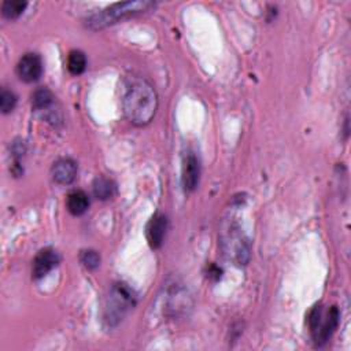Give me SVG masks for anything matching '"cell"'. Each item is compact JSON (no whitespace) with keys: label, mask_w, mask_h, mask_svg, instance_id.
<instances>
[{"label":"cell","mask_w":351,"mask_h":351,"mask_svg":"<svg viewBox=\"0 0 351 351\" xmlns=\"http://www.w3.org/2000/svg\"><path fill=\"white\" fill-rule=\"evenodd\" d=\"M27 6L28 3L23 2V0H8L2 5V14L6 20L13 21L24 14Z\"/></svg>","instance_id":"cell-15"},{"label":"cell","mask_w":351,"mask_h":351,"mask_svg":"<svg viewBox=\"0 0 351 351\" xmlns=\"http://www.w3.org/2000/svg\"><path fill=\"white\" fill-rule=\"evenodd\" d=\"M80 261L88 270H95L101 265V255L95 250H83L80 254Z\"/></svg>","instance_id":"cell-17"},{"label":"cell","mask_w":351,"mask_h":351,"mask_svg":"<svg viewBox=\"0 0 351 351\" xmlns=\"http://www.w3.org/2000/svg\"><path fill=\"white\" fill-rule=\"evenodd\" d=\"M200 179V164L195 154L190 153L183 165V187L187 192H192L196 190Z\"/></svg>","instance_id":"cell-10"},{"label":"cell","mask_w":351,"mask_h":351,"mask_svg":"<svg viewBox=\"0 0 351 351\" xmlns=\"http://www.w3.org/2000/svg\"><path fill=\"white\" fill-rule=\"evenodd\" d=\"M17 75L20 80L25 83L38 81L43 75V61L40 55L35 53L25 54L17 65Z\"/></svg>","instance_id":"cell-6"},{"label":"cell","mask_w":351,"mask_h":351,"mask_svg":"<svg viewBox=\"0 0 351 351\" xmlns=\"http://www.w3.org/2000/svg\"><path fill=\"white\" fill-rule=\"evenodd\" d=\"M155 6H157V3L148 2V0H136V2L116 3V5H112L106 9L87 17L86 27L91 31L105 29V28L114 25L120 21L147 13V12L155 9Z\"/></svg>","instance_id":"cell-2"},{"label":"cell","mask_w":351,"mask_h":351,"mask_svg":"<svg viewBox=\"0 0 351 351\" xmlns=\"http://www.w3.org/2000/svg\"><path fill=\"white\" fill-rule=\"evenodd\" d=\"M66 207L70 214L76 217L83 216L90 207V198L84 191L75 190L66 198Z\"/></svg>","instance_id":"cell-11"},{"label":"cell","mask_w":351,"mask_h":351,"mask_svg":"<svg viewBox=\"0 0 351 351\" xmlns=\"http://www.w3.org/2000/svg\"><path fill=\"white\" fill-rule=\"evenodd\" d=\"M17 106V95L8 90L3 88L2 94H0V110H2L3 114H9L12 113Z\"/></svg>","instance_id":"cell-16"},{"label":"cell","mask_w":351,"mask_h":351,"mask_svg":"<svg viewBox=\"0 0 351 351\" xmlns=\"http://www.w3.org/2000/svg\"><path fill=\"white\" fill-rule=\"evenodd\" d=\"M221 246L226 258L233 261L235 265L243 266L248 263L251 258V242L236 221H229L224 225Z\"/></svg>","instance_id":"cell-4"},{"label":"cell","mask_w":351,"mask_h":351,"mask_svg":"<svg viewBox=\"0 0 351 351\" xmlns=\"http://www.w3.org/2000/svg\"><path fill=\"white\" fill-rule=\"evenodd\" d=\"M92 190H94V194L98 199L109 200V199L116 196L117 184L114 183V180H112L109 177L99 176V177L95 179V181L92 184Z\"/></svg>","instance_id":"cell-13"},{"label":"cell","mask_w":351,"mask_h":351,"mask_svg":"<svg viewBox=\"0 0 351 351\" xmlns=\"http://www.w3.org/2000/svg\"><path fill=\"white\" fill-rule=\"evenodd\" d=\"M168 225H169L168 217L162 213L155 214L150 220V222L147 225V229H146V236H147L148 244L153 248H159L164 244L166 231H168Z\"/></svg>","instance_id":"cell-9"},{"label":"cell","mask_w":351,"mask_h":351,"mask_svg":"<svg viewBox=\"0 0 351 351\" xmlns=\"http://www.w3.org/2000/svg\"><path fill=\"white\" fill-rule=\"evenodd\" d=\"M121 103L128 121L136 127H146L157 114L158 95L144 77L129 75L121 84Z\"/></svg>","instance_id":"cell-1"},{"label":"cell","mask_w":351,"mask_h":351,"mask_svg":"<svg viewBox=\"0 0 351 351\" xmlns=\"http://www.w3.org/2000/svg\"><path fill=\"white\" fill-rule=\"evenodd\" d=\"M136 304H138V295L135 294V291L127 283H122V281L114 283L110 287V291L105 303V313H103L105 322L110 328L117 326L120 322H122L127 314L135 309Z\"/></svg>","instance_id":"cell-3"},{"label":"cell","mask_w":351,"mask_h":351,"mask_svg":"<svg viewBox=\"0 0 351 351\" xmlns=\"http://www.w3.org/2000/svg\"><path fill=\"white\" fill-rule=\"evenodd\" d=\"M60 263H61V255L57 250H54V248L40 250L34 259V266H32L34 278L39 280V278L46 277Z\"/></svg>","instance_id":"cell-7"},{"label":"cell","mask_w":351,"mask_h":351,"mask_svg":"<svg viewBox=\"0 0 351 351\" xmlns=\"http://www.w3.org/2000/svg\"><path fill=\"white\" fill-rule=\"evenodd\" d=\"M87 69V57L80 50H73L68 57V70L73 76H80Z\"/></svg>","instance_id":"cell-14"},{"label":"cell","mask_w":351,"mask_h":351,"mask_svg":"<svg viewBox=\"0 0 351 351\" xmlns=\"http://www.w3.org/2000/svg\"><path fill=\"white\" fill-rule=\"evenodd\" d=\"M54 102H55V96L49 88H39L32 95V107L35 112H39V113L46 112V113L54 114L53 112Z\"/></svg>","instance_id":"cell-12"},{"label":"cell","mask_w":351,"mask_h":351,"mask_svg":"<svg viewBox=\"0 0 351 351\" xmlns=\"http://www.w3.org/2000/svg\"><path fill=\"white\" fill-rule=\"evenodd\" d=\"M340 313L336 306L329 309H322V306H315L309 315V326L313 340L317 347L324 346L336 330L339 325Z\"/></svg>","instance_id":"cell-5"},{"label":"cell","mask_w":351,"mask_h":351,"mask_svg":"<svg viewBox=\"0 0 351 351\" xmlns=\"http://www.w3.org/2000/svg\"><path fill=\"white\" fill-rule=\"evenodd\" d=\"M79 173V166L72 158H61L51 168L53 180L60 185L72 184Z\"/></svg>","instance_id":"cell-8"}]
</instances>
